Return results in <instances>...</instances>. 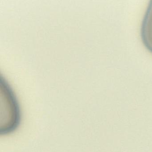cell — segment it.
Returning a JSON list of instances; mask_svg holds the SVG:
<instances>
[{"mask_svg": "<svg viewBox=\"0 0 152 152\" xmlns=\"http://www.w3.org/2000/svg\"><path fill=\"white\" fill-rule=\"evenodd\" d=\"M4 95L7 100V107L4 110V116L1 122V134H7L18 127L20 120L19 107L12 90L6 81L4 80Z\"/></svg>", "mask_w": 152, "mask_h": 152, "instance_id": "6da1fadb", "label": "cell"}, {"mask_svg": "<svg viewBox=\"0 0 152 152\" xmlns=\"http://www.w3.org/2000/svg\"><path fill=\"white\" fill-rule=\"evenodd\" d=\"M140 36L144 46L152 54V0H149L143 17Z\"/></svg>", "mask_w": 152, "mask_h": 152, "instance_id": "7a4b0ae2", "label": "cell"}]
</instances>
